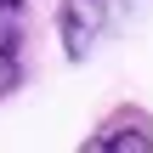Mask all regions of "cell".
<instances>
[{
    "label": "cell",
    "instance_id": "cell-3",
    "mask_svg": "<svg viewBox=\"0 0 153 153\" xmlns=\"http://www.w3.org/2000/svg\"><path fill=\"white\" fill-rule=\"evenodd\" d=\"M23 6L28 0H0V17H23Z\"/></svg>",
    "mask_w": 153,
    "mask_h": 153
},
{
    "label": "cell",
    "instance_id": "cell-2",
    "mask_svg": "<svg viewBox=\"0 0 153 153\" xmlns=\"http://www.w3.org/2000/svg\"><path fill=\"white\" fill-rule=\"evenodd\" d=\"M148 148H153V131H148V114L142 108H125L97 136H85V153H148Z\"/></svg>",
    "mask_w": 153,
    "mask_h": 153
},
{
    "label": "cell",
    "instance_id": "cell-1",
    "mask_svg": "<svg viewBox=\"0 0 153 153\" xmlns=\"http://www.w3.org/2000/svg\"><path fill=\"white\" fill-rule=\"evenodd\" d=\"M102 28H108V0H62L57 6V34H62L68 62H85L97 51Z\"/></svg>",
    "mask_w": 153,
    "mask_h": 153
}]
</instances>
